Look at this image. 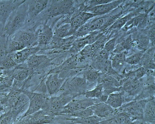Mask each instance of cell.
<instances>
[{
	"instance_id": "cell-43",
	"label": "cell",
	"mask_w": 155,
	"mask_h": 124,
	"mask_svg": "<svg viewBox=\"0 0 155 124\" xmlns=\"http://www.w3.org/2000/svg\"><path fill=\"white\" fill-rule=\"evenodd\" d=\"M13 120V116L10 110L0 116V124H11Z\"/></svg>"
},
{
	"instance_id": "cell-23",
	"label": "cell",
	"mask_w": 155,
	"mask_h": 124,
	"mask_svg": "<svg viewBox=\"0 0 155 124\" xmlns=\"http://www.w3.org/2000/svg\"><path fill=\"white\" fill-rule=\"evenodd\" d=\"M155 97L148 100L145 106L143 119L145 123L155 124Z\"/></svg>"
},
{
	"instance_id": "cell-5",
	"label": "cell",
	"mask_w": 155,
	"mask_h": 124,
	"mask_svg": "<svg viewBox=\"0 0 155 124\" xmlns=\"http://www.w3.org/2000/svg\"><path fill=\"white\" fill-rule=\"evenodd\" d=\"M148 100L131 101L117 109L118 111L126 114L132 120H143L144 109Z\"/></svg>"
},
{
	"instance_id": "cell-35",
	"label": "cell",
	"mask_w": 155,
	"mask_h": 124,
	"mask_svg": "<svg viewBox=\"0 0 155 124\" xmlns=\"http://www.w3.org/2000/svg\"><path fill=\"white\" fill-rule=\"evenodd\" d=\"M103 94V86L97 84L94 88L90 90H87L84 95L86 98L93 99H99Z\"/></svg>"
},
{
	"instance_id": "cell-9",
	"label": "cell",
	"mask_w": 155,
	"mask_h": 124,
	"mask_svg": "<svg viewBox=\"0 0 155 124\" xmlns=\"http://www.w3.org/2000/svg\"><path fill=\"white\" fill-rule=\"evenodd\" d=\"M74 1H52L48 9V14L50 17L68 14L74 9Z\"/></svg>"
},
{
	"instance_id": "cell-45",
	"label": "cell",
	"mask_w": 155,
	"mask_h": 124,
	"mask_svg": "<svg viewBox=\"0 0 155 124\" xmlns=\"http://www.w3.org/2000/svg\"><path fill=\"white\" fill-rule=\"evenodd\" d=\"M112 1H109V0H98V1H88V4L87 6H86L84 11L86 9H90V8L95 7L96 6H99L100 5L107 4L111 2Z\"/></svg>"
},
{
	"instance_id": "cell-32",
	"label": "cell",
	"mask_w": 155,
	"mask_h": 124,
	"mask_svg": "<svg viewBox=\"0 0 155 124\" xmlns=\"http://www.w3.org/2000/svg\"><path fill=\"white\" fill-rule=\"evenodd\" d=\"M132 38L129 36L125 40L120 43L116 46L113 52L115 54L124 52V51H127L131 49L133 45Z\"/></svg>"
},
{
	"instance_id": "cell-44",
	"label": "cell",
	"mask_w": 155,
	"mask_h": 124,
	"mask_svg": "<svg viewBox=\"0 0 155 124\" xmlns=\"http://www.w3.org/2000/svg\"><path fill=\"white\" fill-rule=\"evenodd\" d=\"M118 37H116L109 40L105 44L103 49L109 52H112L114 50L116 46V43Z\"/></svg>"
},
{
	"instance_id": "cell-41",
	"label": "cell",
	"mask_w": 155,
	"mask_h": 124,
	"mask_svg": "<svg viewBox=\"0 0 155 124\" xmlns=\"http://www.w3.org/2000/svg\"><path fill=\"white\" fill-rule=\"evenodd\" d=\"M8 37L4 35H0V60L7 55L6 46Z\"/></svg>"
},
{
	"instance_id": "cell-21",
	"label": "cell",
	"mask_w": 155,
	"mask_h": 124,
	"mask_svg": "<svg viewBox=\"0 0 155 124\" xmlns=\"http://www.w3.org/2000/svg\"><path fill=\"white\" fill-rule=\"evenodd\" d=\"M79 62V54L73 55L67 59L61 65L53 69L49 73V74L60 73L75 69Z\"/></svg>"
},
{
	"instance_id": "cell-6",
	"label": "cell",
	"mask_w": 155,
	"mask_h": 124,
	"mask_svg": "<svg viewBox=\"0 0 155 124\" xmlns=\"http://www.w3.org/2000/svg\"><path fill=\"white\" fill-rule=\"evenodd\" d=\"M108 15L101 16L90 19L76 31L74 36L82 37L99 30H101L104 25Z\"/></svg>"
},
{
	"instance_id": "cell-18",
	"label": "cell",
	"mask_w": 155,
	"mask_h": 124,
	"mask_svg": "<svg viewBox=\"0 0 155 124\" xmlns=\"http://www.w3.org/2000/svg\"><path fill=\"white\" fill-rule=\"evenodd\" d=\"M123 2V1H112L110 2L90 8L84 11L91 13L97 16H103L119 7Z\"/></svg>"
},
{
	"instance_id": "cell-33",
	"label": "cell",
	"mask_w": 155,
	"mask_h": 124,
	"mask_svg": "<svg viewBox=\"0 0 155 124\" xmlns=\"http://www.w3.org/2000/svg\"><path fill=\"white\" fill-rule=\"evenodd\" d=\"M135 13H131L124 17L120 18L117 20L112 25L110 26L109 29V30H119L124 27L127 22L130 19L133 18V16L135 15Z\"/></svg>"
},
{
	"instance_id": "cell-25",
	"label": "cell",
	"mask_w": 155,
	"mask_h": 124,
	"mask_svg": "<svg viewBox=\"0 0 155 124\" xmlns=\"http://www.w3.org/2000/svg\"><path fill=\"white\" fill-rule=\"evenodd\" d=\"M66 119L71 122L69 124H99L104 120L95 115L81 118L68 117Z\"/></svg>"
},
{
	"instance_id": "cell-29",
	"label": "cell",
	"mask_w": 155,
	"mask_h": 124,
	"mask_svg": "<svg viewBox=\"0 0 155 124\" xmlns=\"http://www.w3.org/2000/svg\"><path fill=\"white\" fill-rule=\"evenodd\" d=\"M101 72L93 68L92 67L84 69L83 72V76L85 78L87 85L97 83Z\"/></svg>"
},
{
	"instance_id": "cell-1",
	"label": "cell",
	"mask_w": 155,
	"mask_h": 124,
	"mask_svg": "<svg viewBox=\"0 0 155 124\" xmlns=\"http://www.w3.org/2000/svg\"><path fill=\"white\" fill-rule=\"evenodd\" d=\"M28 20V6L25 1L10 15L3 29L0 31V35L9 37L24 27Z\"/></svg>"
},
{
	"instance_id": "cell-34",
	"label": "cell",
	"mask_w": 155,
	"mask_h": 124,
	"mask_svg": "<svg viewBox=\"0 0 155 124\" xmlns=\"http://www.w3.org/2000/svg\"><path fill=\"white\" fill-rule=\"evenodd\" d=\"M140 64L141 66H144L148 69L154 70L155 69L154 56L149 53L143 54Z\"/></svg>"
},
{
	"instance_id": "cell-38",
	"label": "cell",
	"mask_w": 155,
	"mask_h": 124,
	"mask_svg": "<svg viewBox=\"0 0 155 124\" xmlns=\"http://www.w3.org/2000/svg\"><path fill=\"white\" fill-rule=\"evenodd\" d=\"M93 115H94V114H93V111L91 110V107H90L84 110L73 112L72 113L68 114L65 116H68V117L81 118V117L91 116Z\"/></svg>"
},
{
	"instance_id": "cell-11",
	"label": "cell",
	"mask_w": 155,
	"mask_h": 124,
	"mask_svg": "<svg viewBox=\"0 0 155 124\" xmlns=\"http://www.w3.org/2000/svg\"><path fill=\"white\" fill-rule=\"evenodd\" d=\"M94 104V99L86 97L78 100L74 99L67 104L58 115L66 116L73 112L89 108Z\"/></svg>"
},
{
	"instance_id": "cell-4",
	"label": "cell",
	"mask_w": 155,
	"mask_h": 124,
	"mask_svg": "<svg viewBox=\"0 0 155 124\" xmlns=\"http://www.w3.org/2000/svg\"><path fill=\"white\" fill-rule=\"evenodd\" d=\"M74 98L72 95L64 92L58 96L50 97L47 107L42 110L46 115L58 116L67 104Z\"/></svg>"
},
{
	"instance_id": "cell-14",
	"label": "cell",
	"mask_w": 155,
	"mask_h": 124,
	"mask_svg": "<svg viewBox=\"0 0 155 124\" xmlns=\"http://www.w3.org/2000/svg\"><path fill=\"white\" fill-rule=\"evenodd\" d=\"M49 1L45 0L27 1L28 6L27 22L34 20L46 9Z\"/></svg>"
},
{
	"instance_id": "cell-20",
	"label": "cell",
	"mask_w": 155,
	"mask_h": 124,
	"mask_svg": "<svg viewBox=\"0 0 155 124\" xmlns=\"http://www.w3.org/2000/svg\"><path fill=\"white\" fill-rule=\"evenodd\" d=\"M37 36L38 46L46 45L52 40L54 37L53 30L51 27L46 24L36 31Z\"/></svg>"
},
{
	"instance_id": "cell-37",
	"label": "cell",
	"mask_w": 155,
	"mask_h": 124,
	"mask_svg": "<svg viewBox=\"0 0 155 124\" xmlns=\"http://www.w3.org/2000/svg\"><path fill=\"white\" fill-rule=\"evenodd\" d=\"M108 40L109 38L103 34L93 44H91L93 50L96 54L103 49L105 44Z\"/></svg>"
},
{
	"instance_id": "cell-39",
	"label": "cell",
	"mask_w": 155,
	"mask_h": 124,
	"mask_svg": "<svg viewBox=\"0 0 155 124\" xmlns=\"http://www.w3.org/2000/svg\"><path fill=\"white\" fill-rule=\"evenodd\" d=\"M17 65L9 54L0 60V67L4 69L13 68Z\"/></svg>"
},
{
	"instance_id": "cell-16",
	"label": "cell",
	"mask_w": 155,
	"mask_h": 124,
	"mask_svg": "<svg viewBox=\"0 0 155 124\" xmlns=\"http://www.w3.org/2000/svg\"><path fill=\"white\" fill-rule=\"evenodd\" d=\"M97 16L86 11H81L74 15L71 18V32L74 35L79 28L92 18Z\"/></svg>"
},
{
	"instance_id": "cell-36",
	"label": "cell",
	"mask_w": 155,
	"mask_h": 124,
	"mask_svg": "<svg viewBox=\"0 0 155 124\" xmlns=\"http://www.w3.org/2000/svg\"><path fill=\"white\" fill-rule=\"evenodd\" d=\"M146 15L144 14H140L137 15L135 17L131 18L127 22L125 25L122 28V29L124 30H127L133 27L137 26L139 27L141 21Z\"/></svg>"
},
{
	"instance_id": "cell-15",
	"label": "cell",
	"mask_w": 155,
	"mask_h": 124,
	"mask_svg": "<svg viewBox=\"0 0 155 124\" xmlns=\"http://www.w3.org/2000/svg\"><path fill=\"white\" fill-rule=\"evenodd\" d=\"M91 108L94 115L104 120L111 118L120 113L117 109L112 108L105 103L94 104Z\"/></svg>"
},
{
	"instance_id": "cell-47",
	"label": "cell",
	"mask_w": 155,
	"mask_h": 124,
	"mask_svg": "<svg viewBox=\"0 0 155 124\" xmlns=\"http://www.w3.org/2000/svg\"><path fill=\"white\" fill-rule=\"evenodd\" d=\"M1 113H0V116H1Z\"/></svg>"
},
{
	"instance_id": "cell-42",
	"label": "cell",
	"mask_w": 155,
	"mask_h": 124,
	"mask_svg": "<svg viewBox=\"0 0 155 124\" xmlns=\"http://www.w3.org/2000/svg\"><path fill=\"white\" fill-rule=\"evenodd\" d=\"M122 14V11H120L118 14L108 16L105 24L101 31H104L108 27H110L120 17Z\"/></svg>"
},
{
	"instance_id": "cell-27",
	"label": "cell",
	"mask_w": 155,
	"mask_h": 124,
	"mask_svg": "<svg viewBox=\"0 0 155 124\" xmlns=\"http://www.w3.org/2000/svg\"><path fill=\"white\" fill-rule=\"evenodd\" d=\"M123 95L124 92L123 91H121L119 93L110 94L105 103L113 108H119L124 104Z\"/></svg>"
},
{
	"instance_id": "cell-12",
	"label": "cell",
	"mask_w": 155,
	"mask_h": 124,
	"mask_svg": "<svg viewBox=\"0 0 155 124\" xmlns=\"http://www.w3.org/2000/svg\"><path fill=\"white\" fill-rule=\"evenodd\" d=\"M66 80V79L59 77V73L49 74L45 82L48 95L51 97L59 91Z\"/></svg>"
},
{
	"instance_id": "cell-13",
	"label": "cell",
	"mask_w": 155,
	"mask_h": 124,
	"mask_svg": "<svg viewBox=\"0 0 155 124\" xmlns=\"http://www.w3.org/2000/svg\"><path fill=\"white\" fill-rule=\"evenodd\" d=\"M55 116L46 115L42 110L21 118L18 124H48L53 121Z\"/></svg>"
},
{
	"instance_id": "cell-30",
	"label": "cell",
	"mask_w": 155,
	"mask_h": 124,
	"mask_svg": "<svg viewBox=\"0 0 155 124\" xmlns=\"http://www.w3.org/2000/svg\"><path fill=\"white\" fill-rule=\"evenodd\" d=\"M132 120L127 115L120 113L111 118L103 120L99 124H125Z\"/></svg>"
},
{
	"instance_id": "cell-17",
	"label": "cell",
	"mask_w": 155,
	"mask_h": 124,
	"mask_svg": "<svg viewBox=\"0 0 155 124\" xmlns=\"http://www.w3.org/2000/svg\"><path fill=\"white\" fill-rule=\"evenodd\" d=\"M40 49L41 47L38 46H35L26 48L22 50L9 54V55L18 65L25 62L30 57L37 54Z\"/></svg>"
},
{
	"instance_id": "cell-3",
	"label": "cell",
	"mask_w": 155,
	"mask_h": 124,
	"mask_svg": "<svg viewBox=\"0 0 155 124\" xmlns=\"http://www.w3.org/2000/svg\"><path fill=\"white\" fill-rule=\"evenodd\" d=\"M7 102L15 120L20 114L27 110L29 100L27 95L22 92L19 94H9Z\"/></svg>"
},
{
	"instance_id": "cell-19",
	"label": "cell",
	"mask_w": 155,
	"mask_h": 124,
	"mask_svg": "<svg viewBox=\"0 0 155 124\" xmlns=\"http://www.w3.org/2000/svg\"><path fill=\"white\" fill-rule=\"evenodd\" d=\"M25 63L28 68L34 71L49 65L51 60L46 55L37 54L30 57Z\"/></svg>"
},
{
	"instance_id": "cell-22",
	"label": "cell",
	"mask_w": 155,
	"mask_h": 124,
	"mask_svg": "<svg viewBox=\"0 0 155 124\" xmlns=\"http://www.w3.org/2000/svg\"><path fill=\"white\" fill-rule=\"evenodd\" d=\"M33 69L28 68L25 63L17 65L12 72L13 79L18 81L23 82L26 80L33 72Z\"/></svg>"
},
{
	"instance_id": "cell-46",
	"label": "cell",
	"mask_w": 155,
	"mask_h": 124,
	"mask_svg": "<svg viewBox=\"0 0 155 124\" xmlns=\"http://www.w3.org/2000/svg\"><path fill=\"white\" fill-rule=\"evenodd\" d=\"M149 69L147 68L144 67V66H141L135 71V80H137L141 79L149 71Z\"/></svg>"
},
{
	"instance_id": "cell-28",
	"label": "cell",
	"mask_w": 155,
	"mask_h": 124,
	"mask_svg": "<svg viewBox=\"0 0 155 124\" xmlns=\"http://www.w3.org/2000/svg\"><path fill=\"white\" fill-rule=\"evenodd\" d=\"M54 37L57 39H63L68 36L72 35L70 23H64L56 27L53 31Z\"/></svg>"
},
{
	"instance_id": "cell-40",
	"label": "cell",
	"mask_w": 155,
	"mask_h": 124,
	"mask_svg": "<svg viewBox=\"0 0 155 124\" xmlns=\"http://www.w3.org/2000/svg\"><path fill=\"white\" fill-rule=\"evenodd\" d=\"M143 52H140L133 54V55L126 58V62L129 65H138L144 54Z\"/></svg>"
},
{
	"instance_id": "cell-2",
	"label": "cell",
	"mask_w": 155,
	"mask_h": 124,
	"mask_svg": "<svg viewBox=\"0 0 155 124\" xmlns=\"http://www.w3.org/2000/svg\"><path fill=\"white\" fill-rule=\"evenodd\" d=\"M26 94L29 100V107L21 118L32 115L41 110H45L47 107L50 96L42 93L23 91Z\"/></svg>"
},
{
	"instance_id": "cell-8",
	"label": "cell",
	"mask_w": 155,
	"mask_h": 124,
	"mask_svg": "<svg viewBox=\"0 0 155 124\" xmlns=\"http://www.w3.org/2000/svg\"><path fill=\"white\" fill-rule=\"evenodd\" d=\"M9 38L12 40L26 44L28 47L38 46L36 31L33 28H23Z\"/></svg>"
},
{
	"instance_id": "cell-31",
	"label": "cell",
	"mask_w": 155,
	"mask_h": 124,
	"mask_svg": "<svg viewBox=\"0 0 155 124\" xmlns=\"http://www.w3.org/2000/svg\"><path fill=\"white\" fill-rule=\"evenodd\" d=\"M28 47V46L26 44L22 43L12 40L9 37L7 43V54L8 55Z\"/></svg>"
},
{
	"instance_id": "cell-24",
	"label": "cell",
	"mask_w": 155,
	"mask_h": 124,
	"mask_svg": "<svg viewBox=\"0 0 155 124\" xmlns=\"http://www.w3.org/2000/svg\"><path fill=\"white\" fill-rule=\"evenodd\" d=\"M97 83V84L102 85L103 88L119 87L122 85L121 82L115 78L101 72L99 74Z\"/></svg>"
},
{
	"instance_id": "cell-26",
	"label": "cell",
	"mask_w": 155,
	"mask_h": 124,
	"mask_svg": "<svg viewBox=\"0 0 155 124\" xmlns=\"http://www.w3.org/2000/svg\"><path fill=\"white\" fill-rule=\"evenodd\" d=\"M126 56L125 52L115 54L110 57L111 65L117 72H119L124 67Z\"/></svg>"
},
{
	"instance_id": "cell-7",
	"label": "cell",
	"mask_w": 155,
	"mask_h": 124,
	"mask_svg": "<svg viewBox=\"0 0 155 124\" xmlns=\"http://www.w3.org/2000/svg\"><path fill=\"white\" fill-rule=\"evenodd\" d=\"M65 82L66 87L64 92L72 95L74 98L79 96L84 95L87 91V83L83 76L73 77L68 82L66 81Z\"/></svg>"
},
{
	"instance_id": "cell-10",
	"label": "cell",
	"mask_w": 155,
	"mask_h": 124,
	"mask_svg": "<svg viewBox=\"0 0 155 124\" xmlns=\"http://www.w3.org/2000/svg\"><path fill=\"white\" fill-rule=\"evenodd\" d=\"M25 1H0V31L2 30L9 16Z\"/></svg>"
}]
</instances>
